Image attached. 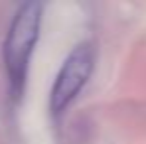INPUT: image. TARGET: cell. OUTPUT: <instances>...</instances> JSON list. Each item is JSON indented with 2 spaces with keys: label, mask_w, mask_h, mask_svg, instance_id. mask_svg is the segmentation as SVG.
<instances>
[{
  "label": "cell",
  "mask_w": 146,
  "mask_h": 144,
  "mask_svg": "<svg viewBox=\"0 0 146 144\" xmlns=\"http://www.w3.org/2000/svg\"><path fill=\"white\" fill-rule=\"evenodd\" d=\"M40 24H42V4L28 2L20 6L8 28V36L4 42V65L8 73L10 91L14 97H20L24 91L30 59L40 36Z\"/></svg>",
  "instance_id": "obj_1"
},
{
  "label": "cell",
  "mask_w": 146,
  "mask_h": 144,
  "mask_svg": "<svg viewBox=\"0 0 146 144\" xmlns=\"http://www.w3.org/2000/svg\"><path fill=\"white\" fill-rule=\"evenodd\" d=\"M95 67V48L89 42H81L69 51L61 69L55 77V83L49 93V111L53 117L63 115L71 103L79 97L87 85Z\"/></svg>",
  "instance_id": "obj_2"
}]
</instances>
